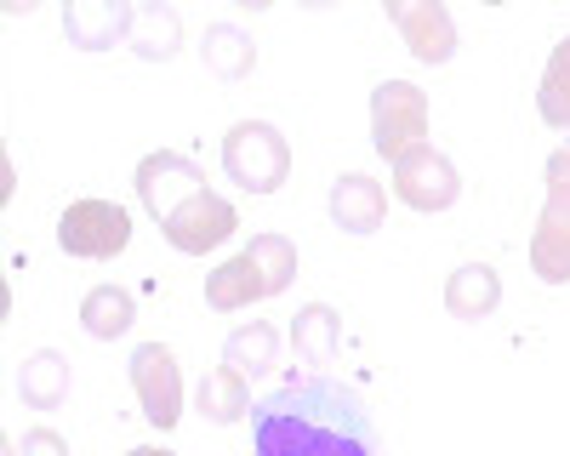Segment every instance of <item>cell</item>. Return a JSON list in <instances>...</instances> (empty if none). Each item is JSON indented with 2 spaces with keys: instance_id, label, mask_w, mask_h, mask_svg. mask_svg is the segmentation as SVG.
<instances>
[{
  "instance_id": "obj_1",
  "label": "cell",
  "mask_w": 570,
  "mask_h": 456,
  "mask_svg": "<svg viewBox=\"0 0 570 456\" xmlns=\"http://www.w3.org/2000/svg\"><path fill=\"white\" fill-rule=\"evenodd\" d=\"M252 456H383V434L348 383L314 371L252 405Z\"/></svg>"
},
{
  "instance_id": "obj_2",
  "label": "cell",
  "mask_w": 570,
  "mask_h": 456,
  "mask_svg": "<svg viewBox=\"0 0 570 456\" xmlns=\"http://www.w3.org/2000/svg\"><path fill=\"white\" fill-rule=\"evenodd\" d=\"M548 200L531 228V274L542 286H570V143L548 155Z\"/></svg>"
},
{
  "instance_id": "obj_3",
  "label": "cell",
  "mask_w": 570,
  "mask_h": 456,
  "mask_svg": "<svg viewBox=\"0 0 570 456\" xmlns=\"http://www.w3.org/2000/svg\"><path fill=\"white\" fill-rule=\"evenodd\" d=\"M223 171L228 182H240L246 195H274L292 177V143L268 120H234L223 137Z\"/></svg>"
},
{
  "instance_id": "obj_4",
  "label": "cell",
  "mask_w": 570,
  "mask_h": 456,
  "mask_svg": "<svg viewBox=\"0 0 570 456\" xmlns=\"http://www.w3.org/2000/svg\"><path fill=\"white\" fill-rule=\"evenodd\" d=\"M428 120L434 115H428V91L416 80H383L371 91V149L389 166L428 143Z\"/></svg>"
},
{
  "instance_id": "obj_5",
  "label": "cell",
  "mask_w": 570,
  "mask_h": 456,
  "mask_svg": "<svg viewBox=\"0 0 570 456\" xmlns=\"http://www.w3.org/2000/svg\"><path fill=\"white\" fill-rule=\"evenodd\" d=\"M58 246L69 257H86V262H109L131 246V211L120 200H104V195L69 200L58 217Z\"/></svg>"
},
{
  "instance_id": "obj_6",
  "label": "cell",
  "mask_w": 570,
  "mask_h": 456,
  "mask_svg": "<svg viewBox=\"0 0 570 456\" xmlns=\"http://www.w3.org/2000/svg\"><path fill=\"white\" fill-rule=\"evenodd\" d=\"M131 189H137V206L142 211H149L155 222H166L171 211H183L195 195H206V171L188 160V155H177V149H155V155L137 160Z\"/></svg>"
},
{
  "instance_id": "obj_7",
  "label": "cell",
  "mask_w": 570,
  "mask_h": 456,
  "mask_svg": "<svg viewBox=\"0 0 570 456\" xmlns=\"http://www.w3.org/2000/svg\"><path fill=\"white\" fill-rule=\"evenodd\" d=\"M394 195L422 211V217H434V211H451L462 200V171L434 149V143H416L411 155L394 160Z\"/></svg>"
},
{
  "instance_id": "obj_8",
  "label": "cell",
  "mask_w": 570,
  "mask_h": 456,
  "mask_svg": "<svg viewBox=\"0 0 570 456\" xmlns=\"http://www.w3.org/2000/svg\"><path fill=\"white\" fill-rule=\"evenodd\" d=\"M131 388L137 405L155 428H177L183 417V371H177V354L166 343H137L131 348Z\"/></svg>"
},
{
  "instance_id": "obj_9",
  "label": "cell",
  "mask_w": 570,
  "mask_h": 456,
  "mask_svg": "<svg viewBox=\"0 0 570 456\" xmlns=\"http://www.w3.org/2000/svg\"><path fill=\"white\" fill-rule=\"evenodd\" d=\"M389 23L400 29L405 52L428 69H440L456 58V18L445 0H389Z\"/></svg>"
},
{
  "instance_id": "obj_10",
  "label": "cell",
  "mask_w": 570,
  "mask_h": 456,
  "mask_svg": "<svg viewBox=\"0 0 570 456\" xmlns=\"http://www.w3.org/2000/svg\"><path fill=\"white\" fill-rule=\"evenodd\" d=\"M234 228H240V211H234L223 195H195L183 211H171L166 222H160V235H166V246L171 251H183V257H206V251H217Z\"/></svg>"
},
{
  "instance_id": "obj_11",
  "label": "cell",
  "mask_w": 570,
  "mask_h": 456,
  "mask_svg": "<svg viewBox=\"0 0 570 456\" xmlns=\"http://www.w3.org/2000/svg\"><path fill=\"white\" fill-rule=\"evenodd\" d=\"M63 34L80 52H115L131 34V0H69L63 7Z\"/></svg>"
},
{
  "instance_id": "obj_12",
  "label": "cell",
  "mask_w": 570,
  "mask_h": 456,
  "mask_svg": "<svg viewBox=\"0 0 570 456\" xmlns=\"http://www.w3.org/2000/svg\"><path fill=\"white\" fill-rule=\"evenodd\" d=\"M383 217H389V195H383V182H376V177L348 171V177L331 182V222H337L343 235L365 240V235L383 228Z\"/></svg>"
},
{
  "instance_id": "obj_13",
  "label": "cell",
  "mask_w": 570,
  "mask_h": 456,
  "mask_svg": "<svg viewBox=\"0 0 570 456\" xmlns=\"http://www.w3.org/2000/svg\"><path fill=\"white\" fill-rule=\"evenodd\" d=\"M502 308V274L491 262H462L451 280H445V314L451 319H491Z\"/></svg>"
},
{
  "instance_id": "obj_14",
  "label": "cell",
  "mask_w": 570,
  "mask_h": 456,
  "mask_svg": "<svg viewBox=\"0 0 570 456\" xmlns=\"http://www.w3.org/2000/svg\"><path fill=\"white\" fill-rule=\"evenodd\" d=\"M292 348H297L303 365H314V371L337 365V354H343V314L331 308V303L297 308V319H292Z\"/></svg>"
},
{
  "instance_id": "obj_15",
  "label": "cell",
  "mask_w": 570,
  "mask_h": 456,
  "mask_svg": "<svg viewBox=\"0 0 570 456\" xmlns=\"http://www.w3.org/2000/svg\"><path fill=\"white\" fill-rule=\"evenodd\" d=\"M263 297H274V291H268L263 268H257L246 251L228 257V262H217V268L206 274V308H217V314H240V308H252V303H263Z\"/></svg>"
},
{
  "instance_id": "obj_16",
  "label": "cell",
  "mask_w": 570,
  "mask_h": 456,
  "mask_svg": "<svg viewBox=\"0 0 570 456\" xmlns=\"http://www.w3.org/2000/svg\"><path fill=\"white\" fill-rule=\"evenodd\" d=\"M75 388V371H69V359L58 348H35L23 359V371H18V399L29 410H58Z\"/></svg>"
},
{
  "instance_id": "obj_17",
  "label": "cell",
  "mask_w": 570,
  "mask_h": 456,
  "mask_svg": "<svg viewBox=\"0 0 570 456\" xmlns=\"http://www.w3.org/2000/svg\"><path fill=\"white\" fill-rule=\"evenodd\" d=\"M195 405H200V417L206 423H217V428H234V423H246L252 417V377H240V371H206L200 377V388H195Z\"/></svg>"
},
{
  "instance_id": "obj_18",
  "label": "cell",
  "mask_w": 570,
  "mask_h": 456,
  "mask_svg": "<svg viewBox=\"0 0 570 456\" xmlns=\"http://www.w3.org/2000/svg\"><path fill=\"white\" fill-rule=\"evenodd\" d=\"M200 63H206V75H217V80H246L252 69H257V46H252V34L246 29H234V23H212L206 29V40H200Z\"/></svg>"
},
{
  "instance_id": "obj_19",
  "label": "cell",
  "mask_w": 570,
  "mask_h": 456,
  "mask_svg": "<svg viewBox=\"0 0 570 456\" xmlns=\"http://www.w3.org/2000/svg\"><path fill=\"white\" fill-rule=\"evenodd\" d=\"M126 46L142 63H166V58H177V46H183V18L171 7H131Z\"/></svg>"
},
{
  "instance_id": "obj_20",
  "label": "cell",
  "mask_w": 570,
  "mask_h": 456,
  "mask_svg": "<svg viewBox=\"0 0 570 456\" xmlns=\"http://www.w3.org/2000/svg\"><path fill=\"white\" fill-rule=\"evenodd\" d=\"M131 319H137V303H131L126 286H91L80 297V326H86V337H98V343L126 337Z\"/></svg>"
},
{
  "instance_id": "obj_21",
  "label": "cell",
  "mask_w": 570,
  "mask_h": 456,
  "mask_svg": "<svg viewBox=\"0 0 570 456\" xmlns=\"http://www.w3.org/2000/svg\"><path fill=\"white\" fill-rule=\"evenodd\" d=\"M279 354V331L268 326V319H246V326H234L228 343H223V365L240 377H263L268 365Z\"/></svg>"
},
{
  "instance_id": "obj_22",
  "label": "cell",
  "mask_w": 570,
  "mask_h": 456,
  "mask_svg": "<svg viewBox=\"0 0 570 456\" xmlns=\"http://www.w3.org/2000/svg\"><path fill=\"white\" fill-rule=\"evenodd\" d=\"M537 115L548 131H570V34L553 40V52H548V69L537 86Z\"/></svg>"
},
{
  "instance_id": "obj_23",
  "label": "cell",
  "mask_w": 570,
  "mask_h": 456,
  "mask_svg": "<svg viewBox=\"0 0 570 456\" xmlns=\"http://www.w3.org/2000/svg\"><path fill=\"white\" fill-rule=\"evenodd\" d=\"M246 257L263 268V280H268V291H274V297L297 280V246L285 240V235H252Z\"/></svg>"
},
{
  "instance_id": "obj_24",
  "label": "cell",
  "mask_w": 570,
  "mask_h": 456,
  "mask_svg": "<svg viewBox=\"0 0 570 456\" xmlns=\"http://www.w3.org/2000/svg\"><path fill=\"white\" fill-rule=\"evenodd\" d=\"M12 456H69V439H63L58 428H29V434L12 445Z\"/></svg>"
},
{
  "instance_id": "obj_25",
  "label": "cell",
  "mask_w": 570,
  "mask_h": 456,
  "mask_svg": "<svg viewBox=\"0 0 570 456\" xmlns=\"http://www.w3.org/2000/svg\"><path fill=\"white\" fill-rule=\"evenodd\" d=\"M126 456H177V450H166V445H131Z\"/></svg>"
}]
</instances>
